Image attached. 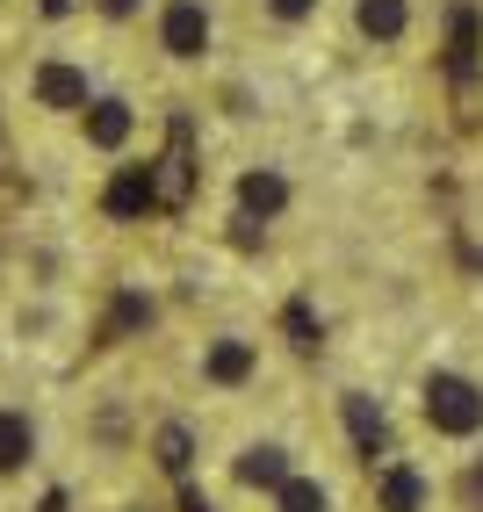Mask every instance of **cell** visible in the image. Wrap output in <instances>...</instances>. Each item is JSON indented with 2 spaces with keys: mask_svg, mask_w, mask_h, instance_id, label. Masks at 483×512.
I'll list each match as a JSON object with an SVG mask.
<instances>
[{
  "mask_svg": "<svg viewBox=\"0 0 483 512\" xmlns=\"http://www.w3.org/2000/svg\"><path fill=\"white\" fill-rule=\"evenodd\" d=\"M419 404H426V426L447 433V440H476L483 433V390L469 383V375H455V368H433Z\"/></svg>",
  "mask_w": 483,
  "mask_h": 512,
  "instance_id": "1",
  "label": "cell"
},
{
  "mask_svg": "<svg viewBox=\"0 0 483 512\" xmlns=\"http://www.w3.org/2000/svg\"><path fill=\"white\" fill-rule=\"evenodd\" d=\"M159 51L195 65L202 51H210V8H202V0H166L159 8Z\"/></svg>",
  "mask_w": 483,
  "mask_h": 512,
  "instance_id": "2",
  "label": "cell"
},
{
  "mask_svg": "<svg viewBox=\"0 0 483 512\" xmlns=\"http://www.w3.org/2000/svg\"><path fill=\"white\" fill-rule=\"evenodd\" d=\"M354 37L368 51H397L411 37V0H354Z\"/></svg>",
  "mask_w": 483,
  "mask_h": 512,
  "instance_id": "3",
  "label": "cell"
},
{
  "mask_svg": "<svg viewBox=\"0 0 483 512\" xmlns=\"http://www.w3.org/2000/svg\"><path fill=\"white\" fill-rule=\"evenodd\" d=\"M29 94H37V109H80L87 116V73L80 65H65V58H44L37 73H29Z\"/></svg>",
  "mask_w": 483,
  "mask_h": 512,
  "instance_id": "4",
  "label": "cell"
},
{
  "mask_svg": "<svg viewBox=\"0 0 483 512\" xmlns=\"http://www.w3.org/2000/svg\"><path fill=\"white\" fill-rule=\"evenodd\" d=\"M202 375H210L217 390L253 383V375H260V347H253V339H238V332H224V339H210V354H202Z\"/></svg>",
  "mask_w": 483,
  "mask_h": 512,
  "instance_id": "5",
  "label": "cell"
},
{
  "mask_svg": "<svg viewBox=\"0 0 483 512\" xmlns=\"http://www.w3.org/2000/svg\"><path fill=\"white\" fill-rule=\"evenodd\" d=\"M426 476L411 462H383V476H375V512H426Z\"/></svg>",
  "mask_w": 483,
  "mask_h": 512,
  "instance_id": "6",
  "label": "cell"
},
{
  "mask_svg": "<svg viewBox=\"0 0 483 512\" xmlns=\"http://www.w3.org/2000/svg\"><path fill=\"white\" fill-rule=\"evenodd\" d=\"M238 202H246V217L267 224V217H282V210H289V181L274 174V166H253V174L238 181Z\"/></svg>",
  "mask_w": 483,
  "mask_h": 512,
  "instance_id": "7",
  "label": "cell"
},
{
  "mask_svg": "<svg viewBox=\"0 0 483 512\" xmlns=\"http://www.w3.org/2000/svg\"><path fill=\"white\" fill-rule=\"evenodd\" d=\"M87 145L123 152L130 145V101H87Z\"/></svg>",
  "mask_w": 483,
  "mask_h": 512,
  "instance_id": "8",
  "label": "cell"
},
{
  "mask_svg": "<svg viewBox=\"0 0 483 512\" xmlns=\"http://www.w3.org/2000/svg\"><path fill=\"white\" fill-rule=\"evenodd\" d=\"M152 188H159V202H188V188H195L188 130H174V145H166V159H159V174H152Z\"/></svg>",
  "mask_w": 483,
  "mask_h": 512,
  "instance_id": "9",
  "label": "cell"
},
{
  "mask_svg": "<svg viewBox=\"0 0 483 512\" xmlns=\"http://www.w3.org/2000/svg\"><path fill=\"white\" fill-rule=\"evenodd\" d=\"M289 455L282 448H246V455H238V484H253V491H282L289 484Z\"/></svg>",
  "mask_w": 483,
  "mask_h": 512,
  "instance_id": "10",
  "label": "cell"
},
{
  "mask_svg": "<svg viewBox=\"0 0 483 512\" xmlns=\"http://www.w3.org/2000/svg\"><path fill=\"white\" fill-rule=\"evenodd\" d=\"M152 202H159V188H152L145 166H123V174L109 181V210L116 217H137V210H152Z\"/></svg>",
  "mask_w": 483,
  "mask_h": 512,
  "instance_id": "11",
  "label": "cell"
},
{
  "mask_svg": "<svg viewBox=\"0 0 483 512\" xmlns=\"http://www.w3.org/2000/svg\"><path fill=\"white\" fill-rule=\"evenodd\" d=\"M29 455H37V426H29V412H0V476L22 469Z\"/></svg>",
  "mask_w": 483,
  "mask_h": 512,
  "instance_id": "12",
  "label": "cell"
},
{
  "mask_svg": "<svg viewBox=\"0 0 483 512\" xmlns=\"http://www.w3.org/2000/svg\"><path fill=\"white\" fill-rule=\"evenodd\" d=\"M152 455H159V469H166V476H188V462H195V433H188L181 419H174V426H159Z\"/></svg>",
  "mask_w": 483,
  "mask_h": 512,
  "instance_id": "13",
  "label": "cell"
},
{
  "mask_svg": "<svg viewBox=\"0 0 483 512\" xmlns=\"http://www.w3.org/2000/svg\"><path fill=\"white\" fill-rule=\"evenodd\" d=\"M274 512H332V491L318 476H289V484L274 491Z\"/></svg>",
  "mask_w": 483,
  "mask_h": 512,
  "instance_id": "14",
  "label": "cell"
},
{
  "mask_svg": "<svg viewBox=\"0 0 483 512\" xmlns=\"http://www.w3.org/2000/svg\"><path fill=\"white\" fill-rule=\"evenodd\" d=\"M347 426H354V440H361V448L375 455V448H383V412H375V404L368 397H347Z\"/></svg>",
  "mask_w": 483,
  "mask_h": 512,
  "instance_id": "15",
  "label": "cell"
},
{
  "mask_svg": "<svg viewBox=\"0 0 483 512\" xmlns=\"http://www.w3.org/2000/svg\"><path fill=\"white\" fill-rule=\"evenodd\" d=\"M318 8H325V0H267V15H274V22H310Z\"/></svg>",
  "mask_w": 483,
  "mask_h": 512,
  "instance_id": "16",
  "label": "cell"
},
{
  "mask_svg": "<svg viewBox=\"0 0 483 512\" xmlns=\"http://www.w3.org/2000/svg\"><path fill=\"white\" fill-rule=\"evenodd\" d=\"M462 505H469V512H483V455L462 469Z\"/></svg>",
  "mask_w": 483,
  "mask_h": 512,
  "instance_id": "17",
  "label": "cell"
},
{
  "mask_svg": "<svg viewBox=\"0 0 483 512\" xmlns=\"http://www.w3.org/2000/svg\"><path fill=\"white\" fill-rule=\"evenodd\" d=\"M94 8L109 15V22H123V15H137V0H94Z\"/></svg>",
  "mask_w": 483,
  "mask_h": 512,
  "instance_id": "18",
  "label": "cell"
},
{
  "mask_svg": "<svg viewBox=\"0 0 483 512\" xmlns=\"http://www.w3.org/2000/svg\"><path fill=\"white\" fill-rule=\"evenodd\" d=\"M65 8H73V0H44V15H65Z\"/></svg>",
  "mask_w": 483,
  "mask_h": 512,
  "instance_id": "19",
  "label": "cell"
},
{
  "mask_svg": "<svg viewBox=\"0 0 483 512\" xmlns=\"http://www.w3.org/2000/svg\"><path fill=\"white\" fill-rule=\"evenodd\" d=\"M0 166H8V138H0Z\"/></svg>",
  "mask_w": 483,
  "mask_h": 512,
  "instance_id": "20",
  "label": "cell"
}]
</instances>
